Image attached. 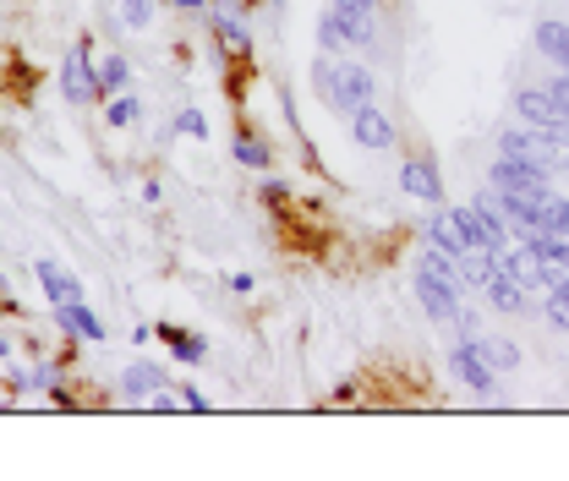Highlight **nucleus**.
I'll return each instance as SVG.
<instances>
[{"mask_svg": "<svg viewBox=\"0 0 569 481\" xmlns=\"http://www.w3.org/2000/svg\"><path fill=\"white\" fill-rule=\"evenodd\" d=\"M312 88H318L323 110L340 116V121H351L361 104L378 99V77L367 67H356V61H340V56H318L312 61Z\"/></svg>", "mask_w": 569, "mask_h": 481, "instance_id": "obj_1", "label": "nucleus"}, {"mask_svg": "<svg viewBox=\"0 0 569 481\" xmlns=\"http://www.w3.org/2000/svg\"><path fill=\"white\" fill-rule=\"evenodd\" d=\"M61 93H67L71 110H93L104 104V88H99V61H93V44L77 39L61 61Z\"/></svg>", "mask_w": 569, "mask_h": 481, "instance_id": "obj_2", "label": "nucleus"}, {"mask_svg": "<svg viewBox=\"0 0 569 481\" xmlns=\"http://www.w3.org/2000/svg\"><path fill=\"white\" fill-rule=\"evenodd\" d=\"M515 116H520L526 127L548 132L559 148H569V110L548 93V88H515Z\"/></svg>", "mask_w": 569, "mask_h": 481, "instance_id": "obj_3", "label": "nucleus"}, {"mask_svg": "<svg viewBox=\"0 0 569 481\" xmlns=\"http://www.w3.org/2000/svg\"><path fill=\"white\" fill-rule=\"evenodd\" d=\"M488 187H493V192H515V198H542V192H553V170L498 153L493 170H488Z\"/></svg>", "mask_w": 569, "mask_h": 481, "instance_id": "obj_4", "label": "nucleus"}, {"mask_svg": "<svg viewBox=\"0 0 569 481\" xmlns=\"http://www.w3.org/2000/svg\"><path fill=\"white\" fill-rule=\"evenodd\" d=\"M411 290H417V307H422L432 323H455V312H460V301H466V284L438 279L432 269H422V263H417V274H411Z\"/></svg>", "mask_w": 569, "mask_h": 481, "instance_id": "obj_5", "label": "nucleus"}, {"mask_svg": "<svg viewBox=\"0 0 569 481\" xmlns=\"http://www.w3.org/2000/svg\"><path fill=\"white\" fill-rule=\"evenodd\" d=\"M498 153L503 159H526V164H542V170H559V142L548 138V132H537V127H503L498 132Z\"/></svg>", "mask_w": 569, "mask_h": 481, "instance_id": "obj_6", "label": "nucleus"}, {"mask_svg": "<svg viewBox=\"0 0 569 481\" xmlns=\"http://www.w3.org/2000/svg\"><path fill=\"white\" fill-rule=\"evenodd\" d=\"M400 192L406 198H417L427 208H443L449 203V192H443V176H438V164L427 159V153H411L406 164H400Z\"/></svg>", "mask_w": 569, "mask_h": 481, "instance_id": "obj_7", "label": "nucleus"}, {"mask_svg": "<svg viewBox=\"0 0 569 481\" xmlns=\"http://www.w3.org/2000/svg\"><path fill=\"white\" fill-rule=\"evenodd\" d=\"M346 127H351V142H356V148H372V153H389V148L400 142V127H395V121L378 110V99H372V104H361Z\"/></svg>", "mask_w": 569, "mask_h": 481, "instance_id": "obj_8", "label": "nucleus"}, {"mask_svg": "<svg viewBox=\"0 0 569 481\" xmlns=\"http://www.w3.org/2000/svg\"><path fill=\"white\" fill-rule=\"evenodd\" d=\"M56 329H61V340H67V344L110 340V329L99 323V312H93L88 301H67V307H56Z\"/></svg>", "mask_w": 569, "mask_h": 481, "instance_id": "obj_9", "label": "nucleus"}, {"mask_svg": "<svg viewBox=\"0 0 569 481\" xmlns=\"http://www.w3.org/2000/svg\"><path fill=\"white\" fill-rule=\"evenodd\" d=\"M449 367H455V378L466 383V389H477V394H498V372L482 361V350L471 340H460L449 350Z\"/></svg>", "mask_w": 569, "mask_h": 481, "instance_id": "obj_10", "label": "nucleus"}, {"mask_svg": "<svg viewBox=\"0 0 569 481\" xmlns=\"http://www.w3.org/2000/svg\"><path fill=\"white\" fill-rule=\"evenodd\" d=\"M116 389H121L127 400H142V405H148V400H153L159 389H170V372H164V367H159L153 355H138V361H132V367H127V372L116 378Z\"/></svg>", "mask_w": 569, "mask_h": 481, "instance_id": "obj_11", "label": "nucleus"}, {"mask_svg": "<svg viewBox=\"0 0 569 481\" xmlns=\"http://www.w3.org/2000/svg\"><path fill=\"white\" fill-rule=\"evenodd\" d=\"M482 295H488V307L503 312V318H531V290H526L515 274H503V269L482 284Z\"/></svg>", "mask_w": 569, "mask_h": 481, "instance_id": "obj_12", "label": "nucleus"}, {"mask_svg": "<svg viewBox=\"0 0 569 481\" xmlns=\"http://www.w3.org/2000/svg\"><path fill=\"white\" fill-rule=\"evenodd\" d=\"M209 22H213V33H219V44H224L230 61H247V56H252V28H247V17H236L230 6H213Z\"/></svg>", "mask_w": 569, "mask_h": 481, "instance_id": "obj_13", "label": "nucleus"}, {"mask_svg": "<svg viewBox=\"0 0 569 481\" xmlns=\"http://www.w3.org/2000/svg\"><path fill=\"white\" fill-rule=\"evenodd\" d=\"M33 279L44 284L50 307H67V301H82V279L71 274V269H61L56 258H39V263H33Z\"/></svg>", "mask_w": 569, "mask_h": 481, "instance_id": "obj_14", "label": "nucleus"}, {"mask_svg": "<svg viewBox=\"0 0 569 481\" xmlns=\"http://www.w3.org/2000/svg\"><path fill=\"white\" fill-rule=\"evenodd\" d=\"M531 44H537V56H542V61H553L559 71H569V22L542 17V22H537V33H531Z\"/></svg>", "mask_w": 569, "mask_h": 481, "instance_id": "obj_15", "label": "nucleus"}, {"mask_svg": "<svg viewBox=\"0 0 569 481\" xmlns=\"http://www.w3.org/2000/svg\"><path fill=\"white\" fill-rule=\"evenodd\" d=\"M477 224H482V241H488V252H498L503 258V247H509V224H503V208H498V192L488 187L482 198H477Z\"/></svg>", "mask_w": 569, "mask_h": 481, "instance_id": "obj_16", "label": "nucleus"}, {"mask_svg": "<svg viewBox=\"0 0 569 481\" xmlns=\"http://www.w3.org/2000/svg\"><path fill=\"white\" fill-rule=\"evenodd\" d=\"M153 334L164 340V350H170L176 361H203V355H209V340H203V334H192V329H176V323H159Z\"/></svg>", "mask_w": 569, "mask_h": 481, "instance_id": "obj_17", "label": "nucleus"}, {"mask_svg": "<svg viewBox=\"0 0 569 481\" xmlns=\"http://www.w3.org/2000/svg\"><path fill=\"white\" fill-rule=\"evenodd\" d=\"M230 159H236L241 170H269V164H274V148L258 138V132H236V138H230Z\"/></svg>", "mask_w": 569, "mask_h": 481, "instance_id": "obj_18", "label": "nucleus"}, {"mask_svg": "<svg viewBox=\"0 0 569 481\" xmlns=\"http://www.w3.org/2000/svg\"><path fill=\"white\" fill-rule=\"evenodd\" d=\"M471 344L482 350V361H488L493 372H515V367H520V344L515 340H488V334H477Z\"/></svg>", "mask_w": 569, "mask_h": 481, "instance_id": "obj_19", "label": "nucleus"}, {"mask_svg": "<svg viewBox=\"0 0 569 481\" xmlns=\"http://www.w3.org/2000/svg\"><path fill=\"white\" fill-rule=\"evenodd\" d=\"M99 88H104V99L121 93V88H132V61H127L121 50H110V56L99 61Z\"/></svg>", "mask_w": 569, "mask_h": 481, "instance_id": "obj_20", "label": "nucleus"}, {"mask_svg": "<svg viewBox=\"0 0 569 481\" xmlns=\"http://www.w3.org/2000/svg\"><path fill=\"white\" fill-rule=\"evenodd\" d=\"M542 230H569V198L565 192H542L537 198V236Z\"/></svg>", "mask_w": 569, "mask_h": 481, "instance_id": "obj_21", "label": "nucleus"}, {"mask_svg": "<svg viewBox=\"0 0 569 481\" xmlns=\"http://www.w3.org/2000/svg\"><path fill=\"white\" fill-rule=\"evenodd\" d=\"M138 116H142L138 93H127V88H121V93H110V99H104V121H110V127H138Z\"/></svg>", "mask_w": 569, "mask_h": 481, "instance_id": "obj_22", "label": "nucleus"}, {"mask_svg": "<svg viewBox=\"0 0 569 481\" xmlns=\"http://www.w3.org/2000/svg\"><path fill=\"white\" fill-rule=\"evenodd\" d=\"M318 50L323 56H346V33H340V17L323 6V17H318Z\"/></svg>", "mask_w": 569, "mask_h": 481, "instance_id": "obj_23", "label": "nucleus"}, {"mask_svg": "<svg viewBox=\"0 0 569 481\" xmlns=\"http://www.w3.org/2000/svg\"><path fill=\"white\" fill-rule=\"evenodd\" d=\"M548 329L569 334V279H559V284L548 290Z\"/></svg>", "mask_w": 569, "mask_h": 481, "instance_id": "obj_24", "label": "nucleus"}, {"mask_svg": "<svg viewBox=\"0 0 569 481\" xmlns=\"http://www.w3.org/2000/svg\"><path fill=\"white\" fill-rule=\"evenodd\" d=\"M153 11H159V0H121V28H132V33H142L148 22H153Z\"/></svg>", "mask_w": 569, "mask_h": 481, "instance_id": "obj_25", "label": "nucleus"}, {"mask_svg": "<svg viewBox=\"0 0 569 481\" xmlns=\"http://www.w3.org/2000/svg\"><path fill=\"white\" fill-rule=\"evenodd\" d=\"M176 138H192V142H203L209 138V121H203V110H176Z\"/></svg>", "mask_w": 569, "mask_h": 481, "instance_id": "obj_26", "label": "nucleus"}, {"mask_svg": "<svg viewBox=\"0 0 569 481\" xmlns=\"http://www.w3.org/2000/svg\"><path fill=\"white\" fill-rule=\"evenodd\" d=\"M455 329H460V340H477V334H482V312L460 301V312H455Z\"/></svg>", "mask_w": 569, "mask_h": 481, "instance_id": "obj_27", "label": "nucleus"}, {"mask_svg": "<svg viewBox=\"0 0 569 481\" xmlns=\"http://www.w3.org/2000/svg\"><path fill=\"white\" fill-rule=\"evenodd\" d=\"M176 400H181V411H209V400H203V389H198V383H181V389H176Z\"/></svg>", "mask_w": 569, "mask_h": 481, "instance_id": "obj_28", "label": "nucleus"}, {"mask_svg": "<svg viewBox=\"0 0 569 481\" xmlns=\"http://www.w3.org/2000/svg\"><path fill=\"white\" fill-rule=\"evenodd\" d=\"M263 203L284 208V203H290V187H284V181H263Z\"/></svg>", "mask_w": 569, "mask_h": 481, "instance_id": "obj_29", "label": "nucleus"}, {"mask_svg": "<svg viewBox=\"0 0 569 481\" xmlns=\"http://www.w3.org/2000/svg\"><path fill=\"white\" fill-rule=\"evenodd\" d=\"M548 93H553V99H559V104H565V110H569V71H559V77L548 82Z\"/></svg>", "mask_w": 569, "mask_h": 481, "instance_id": "obj_30", "label": "nucleus"}, {"mask_svg": "<svg viewBox=\"0 0 569 481\" xmlns=\"http://www.w3.org/2000/svg\"><path fill=\"white\" fill-rule=\"evenodd\" d=\"M224 284H230L236 295H247V290H252V274H241V269H236V274H224Z\"/></svg>", "mask_w": 569, "mask_h": 481, "instance_id": "obj_31", "label": "nucleus"}, {"mask_svg": "<svg viewBox=\"0 0 569 481\" xmlns=\"http://www.w3.org/2000/svg\"><path fill=\"white\" fill-rule=\"evenodd\" d=\"M209 0H176V11H203Z\"/></svg>", "mask_w": 569, "mask_h": 481, "instance_id": "obj_32", "label": "nucleus"}, {"mask_svg": "<svg viewBox=\"0 0 569 481\" xmlns=\"http://www.w3.org/2000/svg\"><path fill=\"white\" fill-rule=\"evenodd\" d=\"M6 355H11V340H6V334H0V361H6Z\"/></svg>", "mask_w": 569, "mask_h": 481, "instance_id": "obj_33", "label": "nucleus"}, {"mask_svg": "<svg viewBox=\"0 0 569 481\" xmlns=\"http://www.w3.org/2000/svg\"><path fill=\"white\" fill-rule=\"evenodd\" d=\"M559 170H565V176H569V148H565V153H559Z\"/></svg>", "mask_w": 569, "mask_h": 481, "instance_id": "obj_34", "label": "nucleus"}, {"mask_svg": "<svg viewBox=\"0 0 569 481\" xmlns=\"http://www.w3.org/2000/svg\"><path fill=\"white\" fill-rule=\"evenodd\" d=\"M269 6H274V11H280V6H284V0H269Z\"/></svg>", "mask_w": 569, "mask_h": 481, "instance_id": "obj_35", "label": "nucleus"}, {"mask_svg": "<svg viewBox=\"0 0 569 481\" xmlns=\"http://www.w3.org/2000/svg\"><path fill=\"white\" fill-rule=\"evenodd\" d=\"M252 6H269V0H252Z\"/></svg>", "mask_w": 569, "mask_h": 481, "instance_id": "obj_36", "label": "nucleus"}, {"mask_svg": "<svg viewBox=\"0 0 569 481\" xmlns=\"http://www.w3.org/2000/svg\"><path fill=\"white\" fill-rule=\"evenodd\" d=\"M0 411H6V400H0Z\"/></svg>", "mask_w": 569, "mask_h": 481, "instance_id": "obj_37", "label": "nucleus"}]
</instances>
